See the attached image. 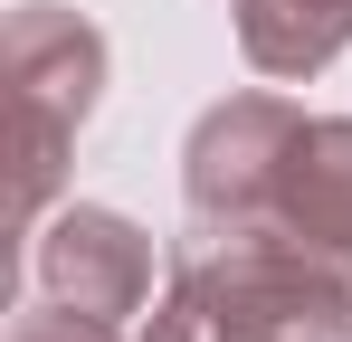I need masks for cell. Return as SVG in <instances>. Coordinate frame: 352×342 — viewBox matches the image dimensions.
I'll use <instances>...</instances> for the list:
<instances>
[{
  "instance_id": "3",
  "label": "cell",
  "mask_w": 352,
  "mask_h": 342,
  "mask_svg": "<svg viewBox=\"0 0 352 342\" xmlns=\"http://www.w3.org/2000/svg\"><path fill=\"white\" fill-rule=\"evenodd\" d=\"M305 105L286 95H229L190 124L181 143V200H190V228L200 247H229V238H267L276 219V162H286Z\"/></svg>"
},
{
  "instance_id": "7",
  "label": "cell",
  "mask_w": 352,
  "mask_h": 342,
  "mask_svg": "<svg viewBox=\"0 0 352 342\" xmlns=\"http://www.w3.org/2000/svg\"><path fill=\"white\" fill-rule=\"evenodd\" d=\"M10 342H190V314L162 295L143 333H105V323H86V314H67V304H29V314L10 323Z\"/></svg>"
},
{
  "instance_id": "6",
  "label": "cell",
  "mask_w": 352,
  "mask_h": 342,
  "mask_svg": "<svg viewBox=\"0 0 352 342\" xmlns=\"http://www.w3.org/2000/svg\"><path fill=\"white\" fill-rule=\"evenodd\" d=\"M238 48L257 76H324L352 48V0H238Z\"/></svg>"
},
{
  "instance_id": "4",
  "label": "cell",
  "mask_w": 352,
  "mask_h": 342,
  "mask_svg": "<svg viewBox=\"0 0 352 342\" xmlns=\"http://www.w3.org/2000/svg\"><path fill=\"white\" fill-rule=\"evenodd\" d=\"M29 238H38V247H29L38 304H67V314H86V323H105V333H133V323L153 314L162 257H153V238L124 219V209L76 200V209H58V219H38Z\"/></svg>"
},
{
  "instance_id": "1",
  "label": "cell",
  "mask_w": 352,
  "mask_h": 342,
  "mask_svg": "<svg viewBox=\"0 0 352 342\" xmlns=\"http://www.w3.org/2000/svg\"><path fill=\"white\" fill-rule=\"evenodd\" d=\"M190 342H352V266L295 238H229L172 266Z\"/></svg>"
},
{
  "instance_id": "2",
  "label": "cell",
  "mask_w": 352,
  "mask_h": 342,
  "mask_svg": "<svg viewBox=\"0 0 352 342\" xmlns=\"http://www.w3.org/2000/svg\"><path fill=\"white\" fill-rule=\"evenodd\" d=\"M0 76H10V143H19V238L48 219L67 181V152L86 133V114L105 95V38L58 10V0H29L10 10V38H0Z\"/></svg>"
},
{
  "instance_id": "5",
  "label": "cell",
  "mask_w": 352,
  "mask_h": 342,
  "mask_svg": "<svg viewBox=\"0 0 352 342\" xmlns=\"http://www.w3.org/2000/svg\"><path fill=\"white\" fill-rule=\"evenodd\" d=\"M267 238H295L314 257L352 266V114H305L276 162V219Z\"/></svg>"
}]
</instances>
